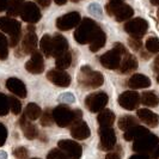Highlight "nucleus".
<instances>
[{
	"label": "nucleus",
	"mask_w": 159,
	"mask_h": 159,
	"mask_svg": "<svg viewBox=\"0 0 159 159\" xmlns=\"http://www.w3.org/2000/svg\"><path fill=\"white\" fill-rule=\"evenodd\" d=\"M140 101H141V103L143 105L153 108V107H157L159 104V96L154 91H147V92H143V93Z\"/></svg>",
	"instance_id": "cd10ccee"
},
{
	"label": "nucleus",
	"mask_w": 159,
	"mask_h": 159,
	"mask_svg": "<svg viewBox=\"0 0 159 159\" xmlns=\"http://www.w3.org/2000/svg\"><path fill=\"white\" fill-rule=\"evenodd\" d=\"M20 17L24 22L26 23H37L41 19V11L39 6L35 4V2H31V1H28V2H24L23 7L20 10Z\"/></svg>",
	"instance_id": "9d476101"
},
{
	"label": "nucleus",
	"mask_w": 159,
	"mask_h": 159,
	"mask_svg": "<svg viewBox=\"0 0 159 159\" xmlns=\"http://www.w3.org/2000/svg\"><path fill=\"white\" fill-rule=\"evenodd\" d=\"M32 159H39V158H32Z\"/></svg>",
	"instance_id": "13d9d810"
},
{
	"label": "nucleus",
	"mask_w": 159,
	"mask_h": 159,
	"mask_svg": "<svg viewBox=\"0 0 159 159\" xmlns=\"http://www.w3.org/2000/svg\"><path fill=\"white\" fill-rule=\"evenodd\" d=\"M138 67V60L134 55L129 54V53H126L125 55L122 56L121 59V64L119 66V70L122 74H127V73H130L133 72Z\"/></svg>",
	"instance_id": "412c9836"
},
{
	"label": "nucleus",
	"mask_w": 159,
	"mask_h": 159,
	"mask_svg": "<svg viewBox=\"0 0 159 159\" xmlns=\"http://www.w3.org/2000/svg\"><path fill=\"white\" fill-rule=\"evenodd\" d=\"M52 43H53L52 56L57 57L59 55L64 54V53H66L68 50V42L60 34H55L54 37H52Z\"/></svg>",
	"instance_id": "6ab92c4d"
},
{
	"label": "nucleus",
	"mask_w": 159,
	"mask_h": 159,
	"mask_svg": "<svg viewBox=\"0 0 159 159\" xmlns=\"http://www.w3.org/2000/svg\"><path fill=\"white\" fill-rule=\"evenodd\" d=\"M25 70L31 73V74H40L44 70V61H43V56L40 52L35 50L31 53L30 60L26 61L25 64Z\"/></svg>",
	"instance_id": "dca6fc26"
},
{
	"label": "nucleus",
	"mask_w": 159,
	"mask_h": 159,
	"mask_svg": "<svg viewBox=\"0 0 159 159\" xmlns=\"http://www.w3.org/2000/svg\"><path fill=\"white\" fill-rule=\"evenodd\" d=\"M117 150H119V147H117ZM116 151H109V153L105 156V159H121V154H120L119 152Z\"/></svg>",
	"instance_id": "37998d69"
},
{
	"label": "nucleus",
	"mask_w": 159,
	"mask_h": 159,
	"mask_svg": "<svg viewBox=\"0 0 159 159\" xmlns=\"http://www.w3.org/2000/svg\"><path fill=\"white\" fill-rule=\"evenodd\" d=\"M47 159H71L67 154H65L64 152L61 151L60 148H53L52 151L48 153Z\"/></svg>",
	"instance_id": "58836bf2"
},
{
	"label": "nucleus",
	"mask_w": 159,
	"mask_h": 159,
	"mask_svg": "<svg viewBox=\"0 0 159 159\" xmlns=\"http://www.w3.org/2000/svg\"><path fill=\"white\" fill-rule=\"evenodd\" d=\"M78 81L81 86L89 89H96L103 85L104 78L101 72L92 71L89 66H83L80 68Z\"/></svg>",
	"instance_id": "39448f33"
},
{
	"label": "nucleus",
	"mask_w": 159,
	"mask_h": 159,
	"mask_svg": "<svg viewBox=\"0 0 159 159\" xmlns=\"http://www.w3.org/2000/svg\"><path fill=\"white\" fill-rule=\"evenodd\" d=\"M156 62H159V55H157V57H156Z\"/></svg>",
	"instance_id": "603ef678"
},
{
	"label": "nucleus",
	"mask_w": 159,
	"mask_h": 159,
	"mask_svg": "<svg viewBox=\"0 0 159 159\" xmlns=\"http://www.w3.org/2000/svg\"><path fill=\"white\" fill-rule=\"evenodd\" d=\"M147 133H148L147 128L141 127V126H138V125H136L134 127L127 129V130L125 132V135L123 136H125V139H126L127 141H134L135 139L145 135V134H147Z\"/></svg>",
	"instance_id": "bb28decb"
},
{
	"label": "nucleus",
	"mask_w": 159,
	"mask_h": 159,
	"mask_svg": "<svg viewBox=\"0 0 159 159\" xmlns=\"http://www.w3.org/2000/svg\"><path fill=\"white\" fill-rule=\"evenodd\" d=\"M126 53H127V50L122 43H115L111 50L107 52L105 54H103L99 57V61L105 68L116 70V68H119L120 64H121V59Z\"/></svg>",
	"instance_id": "20e7f679"
},
{
	"label": "nucleus",
	"mask_w": 159,
	"mask_h": 159,
	"mask_svg": "<svg viewBox=\"0 0 159 159\" xmlns=\"http://www.w3.org/2000/svg\"><path fill=\"white\" fill-rule=\"evenodd\" d=\"M110 1H123V0H110Z\"/></svg>",
	"instance_id": "5fc2aeb1"
},
{
	"label": "nucleus",
	"mask_w": 159,
	"mask_h": 159,
	"mask_svg": "<svg viewBox=\"0 0 159 159\" xmlns=\"http://www.w3.org/2000/svg\"><path fill=\"white\" fill-rule=\"evenodd\" d=\"M157 16H158V19H159V10H158V12H157Z\"/></svg>",
	"instance_id": "4d7b16f0"
},
{
	"label": "nucleus",
	"mask_w": 159,
	"mask_h": 159,
	"mask_svg": "<svg viewBox=\"0 0 159 159\" xmlns=\"http://www.w3.org/2000/svg\"><path fill=\"white\" fill-rule=\"evenodd\" d=\"M105 11L109 16H114L117 22L128 20L134 15V10L123 1H109L105 5Z\"/></svg>",
	"instance_id": "423d86ee"
},
{
	"label": "nucleus",
	"mask_w": 159,
	"mask_h": 159,
	"mask_svg": "<svg viewBox=\"0 0 159 159\" xmlns=\"http://www.w3.org/2000/svg\"><path fill=\"white\" fill-rule=\"evenodd\" d=\"M0 159H7V154L4 151H0Z\"/></svg>",
	"instance_id": "09e8293b"
},
{
	"label": "nucleus",
	"mask_w": 159,
	"mask_h": 159,
	"mask_svg": "<svg viewBox=\"0 0 159 159\" xmlns=\"http://www.w3.org/2000/svg\"><path fill=\"white\" fill-rule=\"evenodd\" d=\"M98 135L101 139V148L103 151H111L116 145V134L111 127H99Z\"/></svg>",
	"instance_id": "f8f14e48"
},
{
	"label": "nucleus",
	"mask_w": 159,
	"mask_h": 159,
	"mask_svg": "<svg viewBox=\"0 0 159 159\" xmlns=\"http://www.w3.org/2000/svg\"><path fill=\"white\" fill-rule=\"evenodd\" d=\"M157 81L159 83V73H157Z\"/></svg>",
	"instance_id": "864d4df0"
},
{
	"label": "nucleus",
	"mask_w": 159,
	"mask_h": 159,
	"mask_svg": "<svg viewBox=\"0 0 159 159\" xmlns=\"http://www.w3.org/2000/svg\"><path fill=\"white\" fill-rule=\"evenodd\" d=\"M42 114V110L41 108L37 105L36 103H29L25 108V112H24V116L28 120H37L41 116Z\"/></svg>",
	"instance_id": "7c9ffc66"
},
{
	"label": "nucleus",
	"mask_w": 159,
	"mask_h": 159,
	"mask_svg": "<svg viewBox=\"0 0 159 159\" xmlns=\"http://www.w3.org/2000/svg\"><path fill=\"white\" fill-rule=\"evenodd\" d=\"M41 50L47 57L52 56V50H53V43H52V36L50 35H44L40 41Z\"/></svg>",
	"instance_id": "2f4dec72"
},
{
	"label": "nucleus",
	"mask_w": 159,
	"mask_h": 159,
	"mask_svg": "<svg viewBox=\"0 0 159 159\" xmlns=\"http://www.w3.org/2000/svg\"><path fill=\"white\" fill-rule=\"evenodd\" d=\"M151 85V80L143 74H133L128 80V86L132 89H145Z\"/></svg>",
	"instance_id": "b1692460"
},
{
	"label": "nucleus",
	"mask_w": 159,
	"mask_h": 159,
	"mask_svg": "<svg viewBox=\"0 0 159 159\" xmlns=\"http://www.w3.org/2000/svg\"><path fill=\"white\" fill-rule=\"evenodd\" d=\"M6 139H7V129L2 123H0V147L5 145Z\"/></svg>",
	"instance_id": "79ce46f5"
},
{
	"label": "nucleus",
	"mask_w": 159,
	"mask_h": 159,
	"mask_svg": "<svg viewBox=\"0 0 159 159\" xmlns=\"http://www.w3.org/2000/svg\"><path fill=\"white\" fill-rule=\"evenodd\" d=\"M6 6H7V0H0V12L6 10Z\"/></svg>",
	"instance_id": "de8ad7c7"
},
{
	"label": "nucleus",
	"mask_w": 159,
	"mask_h": 159,
	"mask_svg": "<svg viewBox=\"0 0 159 159\" xmlns=\"http://www.w3.org/2000/svg\"><path fill=\"white\" fill-rule=\"evenodd\" d=\"M157 145H158V136L147 133L134 140L133 150L138 153H151Z\"/></svg>",
	"instance_id": "0eeeda50"
},
{
	"label": "nucleus",
	"mask_w": 159,
	"mask_h": 159,
	"mask_svg": "<svg viewBox=\"0 0 159 159\" xmlns=\"http://www.w3.org/2000/svg\"><path fill=\"white\" fill-rule=\"evenodd\" d=\"M8 110V97L4 93H0V116H6Z\"/></svg>",
	"instance_id": "4c0bfd02"
},
{
	"label": "nucleus",
	"mask_w": 159,
	"mask_h": 159,
	"mask_svg": "<svg viewBox=\"0 0 159 159\" xmlns=\"http://www.w3.org/2000/svg\"><path fill=\"white\" fill-rule=\"evenodd\" d=\"M97 121H98L99 127H111L115 122V114L108 109L101 110L98 114Z\"/></svg>",
	"instance_id": "393cba45"
},
{
	"label": "nucleus",
	"mask_w": 159,
	"mask_h": 159,
	"mask_svg": "<svg viewBox=\"0 0 159 159\" xmlns=\"http://www.w3.org/2000/svg\"><path fill=\"white\" fill-rule=\"evenodd\" d=\"M99 30H101V28L98 26V24L96 23L95 20H92L90 18H84L78 24V28L74 32V39L80 44H86V43H90L92 37Z\"/></svg>",
	"instance_id": "f03ea898"
},
{
	"label": "nucleus",
	"mask_w": 159,
	"mask_h": 159,
	"mask_svg": "<svg viewBox=\"0 0 159 159\" xmlns=\"http://www.w3.org/2000/svg\"><path fill=\"white\" fill-rule=\"evenodd\" d=\"M57 5H65L67 2V0H54Z\"/></svg>",
	"instance_id": "8fccbe9b"
},
{
	"label": "nucleus",
	"mask_w": 159,
	"mask_h": 159,
	"mask_svg": "<svg viewBox=\"0 0 159 159\" xmlns=\"http://www.w3.org/2000/svg\"><path fill=\"white\" fill-rule=\"evenodd\" d=\"M146 49L150 53H159V39L157 37H150L148 40L146 41Z\"/></svg>",
	"instance_id": "e433bc0d"
},
{
	"label": "nucleus",
	"mask_w": 159,
	"mask_h": 159,
	"mask_svg": "<svg viewBox=\"0 0 159 159\" xmlns=\"http://www.w3.org/2000/svg\"><path fill=\"white\" fill-rule=\"evenodd\" d=\"M0 30L10 35L8 46L15 48L19 43L20 34H22V25L11 17H0Z\"/></svg>",
	"instance_id": "7ed1b4c3"
},
{
	"label": "nucleus",
	"mask_w": 159,
	"mask_h": 159,
	"mask_svg": "<svg viewBox=\"0 0 159 159\" xmlns=\"http://www.w3.org/2000/svg\"><path fill=\"white\" fill-rule=\"evenodd\" d=\"M13 156H15L17 159H28L29 153H28L25 147H16V148L13 150Z\"/></svg>",
	"instance_id": "ea45409f"
},
{
	"label": "nucleus",
	"mask_w": 159,
	"mask_h": 159,
	"mask_svg": "<svg viewBox=\"0 0 159 159\" xmlns=\"http://www.w3.org/2000/svg\"><path fill=\"white\" fill-rule=\"evenodd\" d=\"M57 147L71 159H80L83 153L81 146L77 141L72 140H60L57 143Z\"/></svg>",
	"instance_id": "ddd939ff"
},
{
	"label": "nucleus",
	"mask_w": 159,
	"mask_h": 159,
	"mask_svg": "<svg viewBox=\"0 0 159 159\" xmlns=\"http://www.w3.org/2000/svg\"><path fill=\"white\" fill-rule=\"evenodd\" d=\"M129 159H150V156L148 154H143V153H138L135 156L130 157Z\"/></svg>",
	"instance_id": "a18cd8bd"
},
{
	"label": "nucleus",
	"mask_w": 159,
	"mask_h": 159,
	"mask_svg": "<svg viewBox=\"0 0 159 159\" xmlns=\"http://www.w3.org/2000/svg\"><path fill=\"white\" fill-rule=\"evenodd\" d=\"M138 117L141 120L145 125H147L151 128L157 127L159 123L158 115H156L154 112H152L148 109H139L138 110Z\"/></svg>",
	"instance_id": "4be33fe9"
},
{
	"label": "nucleus",
	"mask_w": 159,
	"mask_h": 159,
	"mask_svg": "<svg viewBox=\"0 0 159 159\" xmlns=\"http://www.w3.org/2000/svg\"><path fill=\"white\" fill-rule=\"evenodd\" d=\"M41 125L43 127H48V126H52L54 119H53V111L50 109H46L41 114Z\"/></svg>",
	"instance_id": "f704fd0d"
},
{
	"label": "nucleus",
	"mask_w": 159,
	"mask_h": 159,
	"mask_svg": "<svg viewBox=\"0 0 159 159\" xmlns=\"http://www.w3.org/2000/svg\"><path fill=\"white\" fill-rule=\"evenodd\" d=\"M83 116L81 110H72L67 105H57L55 109L53 110V119L54 122L59 127H67L71 126L72 123L77 120H80Z\"/></svg>",
	"instance_id": "f257e3e1"
},
{
	"label": "nucleus",
	"mask_w": 159,
	"mask_h": 159,
	"mask_svg": "<svg viewBox=\"0 0 159 159\" xmlns=\"http://www.w3.org/2000/svg\"><path fill=\"white\" fill-rule=\"evenodd\" d=\"M24 0H7V16L16 17L20 13V10L23 7Z\"/></svg>",
	"instance_id": "c85d7f7f"
},
{
	"label": "nucleus",
	"mask_w": 159,
	"mask_h": 159,
	"mask_svg": "<svg viewBox=\"0 0 159 159\" xmlns=\"http://www.w3.org/2000/svg\"><path fill=\"white\" fill-rule=\"evenodd\" d=\"M72 1H73V2H77V1H79V0H72Z\"/></svg>",
	"instance_id": "6e6d98bb"
},
{
	"label": "nucleus",
	"mask_w": 159,
	"mask_h": 159,
	"mask_svg": "<svg viewBox=\"0 0 159 159\" xmlns=\"http://www.w3.org/2000/svg\"><path fill=\"white\" fill-rule=\"evenodd\" d=\"M18 122H19L20 127L23 129V133L26 139L32 140V139H36V138L39 136V129L36 128L35 125H32L31 122H29L24 115L20 117V120H19Z\"/></svg>",
	"instance_id": "5701e85b"
},
{
	"label": "nucleus",
	"mask_w": 159,
	"mask_h": 159,
	"mask_svg": "<svg viewBox=\"0 0 159 159\" xmlns=\"http://www.w3.org/2000/svg\"><path fill=\"white\" fill-rule=\"evenodd\" d=\"M138 125V120L134 116H130V115H126V116H122L119 120V127L122 130H127L129 128L134 127Z\"/></svg>",
	"instance_id": "473e14b6"
},
{
	"label": "nucleus",
	"mask_w": 159,
	"mask_h": 159,
	"mask_svg": "<svg viewBox=\"0 0 159 159\" xmlns=\"http://www.w3.org/2000/svg\"><path fill=\"white\" fill-rule=\"evenodd\" d=\"M8 107H10V110L15 115H19V112L22 110V104L19 102V99H17L13 96L8 97Z\"/></svg>",
	"instance_id": "c9c22d12"
},
{
	"label": "nucleus",
	"mask_w": 159,
	"mask_h": 159,
	"mask_svg": "<svg viewBox=\"0 0 159 159\" xmlns=\"http://www.w3.org/2000/svg\"><path fill=\"white\" fill-rule=\"evenodd\" d=\"M151 1L152 5H154V6H159V0H150Z\"/></svg>",
	"instance_id": "3c124183"
},
{
	"label": "nucleus",
	"mask_w": 159,
	"mask_h": 159,
	"mask_svg": "<svg viewBox=\"0 0 159 159\" xmlns=\"http://www.w3.org/2000/svg\"><path fill=\"white\" fill-rule=\"evenodd\" d=\"M37 47V36L35 34V28L29 25L26 28V34L24 35L22 41V49L24 54H31L36 50Z\"/></svg>",
	"instance_id": "2eb2a0df"
},
{
	"label": "nucleus",
	"mask_w": 159,
	"mask_h": 159,
	"mask_svg": "<svg viewBox=\"0 0 159 159\" xmlns=\"http://www.w3.org/2000/svg\"><path fill=\"white\" fill-rule=\"evenodd\" d=\"M147 30H148V23L143 18H134L125 24V31L128 35H130V37L134 39H141L143 36H145Z\"/></svg>",
	"instance_id": "6e6552de"
},
{
	"label": "nucleus",
	"mask_w": 159,
	"mask_h": 159,
	"mask_svg": "<svg viewBox=\"0 0 159 159\" xmlns=\"http://www.w3.org/2000/svg\"><path fill=\"white\" fill-rule=\"evenodd\" d=\"M108 103V95L105 92H95L85 98V105L91 112H99Z\"/></svg>",
	"instance_id": "1a4fd4ad"
},
{
	"label": "nucleus",
	"mask_w": 159,
	"mask_h": 159,
	"mask_svg": "<svg viewBox=\"0 0 159 159\" xmlns=\"http://www.w3.org/2000/svg\"><path fill=\"white\" fill-rule=\"evenodd\" d=\"M47 78L49 81L55 84L56 86L60 88H67L71 84V77L62 70H52L47 73Z\"/></svg>",
	"instance_id": "f3484780"
},
{
	"label": "nucleus",
	"mask_w": 159,
	"mask_h": 159,
	"mask_svg": "<svg viewBox=\"0 0 159 159\" xmlns=\"http://www.w3.org/2000/svg\"><path fill=\"white\" fill-rule=\"evenodd\" d=\"M150 159H159V145H157L154 150L150 153Z\"/></svg>",
	"instance_id": "c03bdc74"
},
{
	"label": "nucleus",
	"mask_w": 159,
	"mask_h": 159,
	"mask_svg": "<svg viewBox=\"0 0 159 159\" xmlns=\"http://www.w3.org/2000/svg\"><path fill=\"white\" fill-rule=\"evenodd\" d=\"M105 41H107V36H105V34H104V31L101 29L96 34L95 36L92 37V40L90 41V46H89V48H90V50L91 52H93V53H96V52H98L101 48L104 47V44H105Z\"/></svg>",
	"instance_id": "a878e982"
},
{
	"label": "nucleus",
	"mask_w": 159,
	"mask_h": 159,
	"mask_svg": "<svg viewBox=\"0 0 159 159\" xmlns=\"http://www.w3.org/2000/svg\"><path fill=\"white\" fill-rule=\"evenodd\" d=\"M39 2V5H41L42 7H48L50 5V0H36Z\"/></svg>",
	"instance_id": "49530a36"
},
{
	"label": "nucleus",
	"mask_w": 159,
	"mask_h": 159,
	"mask_svg": "<svg viewBox=\"0 0 159 159\" xmlns=\"http://www.w3.org/2000/svg\"><path fill=\"white\" fill-rule=\"evenodd\" d=\"M8 55V41L4 34L0 32V60H5Z\"/></svg>",
	"instance_id": "72a5a7b5"
},
{
	"label": "nucleus",
	"mask_w": 159,
	"mask_h": 159,
	"mask_svg": "<svg viewBox=\"0 0 159 159\" xmlns=\"http://www.w3.org/2000/svg\"><path fill=\"white\" fill-rule=\"evenodd\" d=\"M91 134L90 128L86 125V122L81 121V120H77L71 125V135L77 139V140H84L88 139Z\"/></svg>",
	"instance_id": "a211bd4d"
},
{
	"label": "nucleus",
	"mask_w": 159,
	"mask_h": 159,
	"mask_svg": "<svg viewBox=\"0 0 159 159\" xmlns=\"http://www.w3.org/2000/svg\"><path fill=\"white\" fill-rule=\"evenodd\" d=\"M119 104L126 110H134L140 104V96L135 91H126L120 95Z\"/></svg>",
	"instance_id": "4468645a"
},
{
	"label": "nucleus",
	"mask_w": 159,
	"mask_h": 159,
	"mask_svg": "<svg viewBox=\"0 0 159 159\" xmlns=\"http://www.w3.org/2000/svg\"><path fill=\"white\" fill-rule=\"evenodd\" d=\"M6 88L7 90H10V92H12L19 98L26 97V88L22 80L17 79V78H8L6 80Z\"/></svg>",
	"instance_id": "aec40b11"
},
{
	"label": "nucleus",
	"mask_w": 159,
	"mask_h": 159,
	"mask_svg": "<svg viewBox=\"0 0 159 159\" xmlns=\"http://www.w3.org/2000/svg\"><path fill=\"white\" fill-rule=\"evenodd\" d=\"M80 20L81 18H80L79 12H70L56 19V26L61 31H67V30H71L73 28L78 26Z\"/></svg>",
	"instance_id": "9b49d317"
},
{
	"label": "nucleus",
	"mask_w": 159,
	"mask_h": 159,
	"mask_svg": "<svg viewBox=\"0 0 159 159\" xmlns=\"http://www.w3.org/2000/svg\"><path fill=\"white\" fill-rule=\"evenodd\" d=\"M72 64V54L67 50L66 53L64 54H61V55H59L56 57L55 60V65H56V68L57 70H66V68H68Z\"/></svg>",
	"instance_id": "c756f323"
},
{
	"label": "nucleus",
	"mask_w": 159,
	"mask_h": 159,
	"mask_svg": "<svg viewBox=\"0 0 159 159\" xmlns=\"http://www.w3.org/2000/svg\"><path fill=\"white\" fill-rule=\"evenodd\" d=\"M128 43H129V47L132 48L133 50H140L141 49V41H140V39H134V37H130L129 39V41H128Z\"/></svg>",
	"instance_id": "a19ab883"
}]
</instances>
